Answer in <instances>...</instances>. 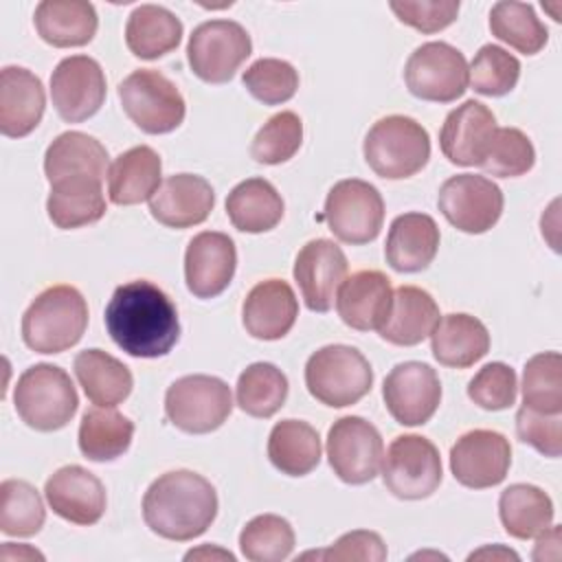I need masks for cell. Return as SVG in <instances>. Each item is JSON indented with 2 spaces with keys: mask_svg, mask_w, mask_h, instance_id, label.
Wrapping results in <instances>:
<instances>
[{
  "mask_svg": "<svg viewBox=\"0 0 562 562\" xmlns=\"http://www.w3.org/2000/svg\"><path fill=\"white\" fill-rule=\"evenodd\" d=\"M103 321L114 345L132 358L167 356L180 338L173 301L145 279L119 285L105 305Z\"/></svg>",
  "mask_w": 562,
  "mask_h": 562,
  "instance_id": "1",
  "label": "cell"
},
{
  "mask_svg": "<svg viewBox=\"0 0 562 562\" xmlns=\"http://www.w3.org/2000/svg\"><path fill=\"white\" fill-rule=\"evenodd\" d=\"M215 516L217 492L193 470L160 474L143 496V520L165 540H193L213 525Z\"/></svg>",
  "mask_w": 562,
  "mask_h": 562,
  "instance_id": "2",
  "label": "cell"
},
{
  "mask_svg": "<svg viewBox=\"0 0 562 562\" xmlns=\"http://www.w3.org/2000/svg\"><path fill=\"white\" fill-rule=\"evenodd\" d=\"M88 327V303L72 285L42 290L22 316V340L35 353H61L75 347Z\"/></svg>",
  "mask_w": 562,
  "mask_h": 562,
  "instance_id": "3",
  "label": "cell"
},
{
  "mask_svg": "<svg viewBox=\"0 0 562 562\" xmlns=\"http://www.w3.org/2000/svg\"><path fill=\"white\" fill-rule=\"evenodd\" d=\"M13 406L20 419L40 432H53L75 417L79 406L77 389L70 375L48 362H37L18 378Z\"/></svg>",
  "mask_w": 562,
  "mask_h": 562,
  "instance_id": "4",
  "label": "cell"
},
{
  "mask_svg": "<svg viewBox=\"0 0 562 562\" xmlns=\"http://www.w3.org/2000/svg\"><path fill=\"white\" fill-rule=\"evenodd\" d=\"M362 154L375 176L402 180L419 173L430 158V136L422 123L404 114H391L371 125Z\"/></svg>",
  "mask_w": 562,
  "mask_h": 562,
  "instance_id": "5",
  "label": "cell"
},
{
  "mask_svg": "<svg viewBox=\"0 0 562 562\" xmlns=\"http://www.w3.org/2000/svg\"><path fill=\"white\" fill-rule=\"evenodd\" d=\"M305 386L321 404L345 408L371 391L373 369L356 347L325 345L305 362Z\"/></svg>",
  "mask_w": 562,
  "mask_h": 562,
  "instance_id": "6",
  "label": "cell"
},
{
  "mask_svg": "<svg viewBox=\"0 0 562 562\" xmlns=\"http://www.w3.org/2000/svg\"><path fill=\"white\" fill-rule=\"evenodd\" d=\"M231 411V386L215 375H182L165 393L167 419L189 435L217 430L228 419Z\"/></svg>",
  "mask_w": 562,
  "mask_h": 562,
  "instance_id": "7",
  "label": "cell"
},
{
  "mask_svg": "<svg viewBox=\"0 0 562 562\" xmlns=\"http://www.w3.org/2000/svg\"><path fill=\"white\" fill-rule=\"evenodd\" d=\"M119 99L127 119L145 134H167L180 127L187 114L176 83L162 72L138 68L119 83Z\"/></svg>",
  "mask_w": 562,
  "mask_h": 562,
  "instance_id": "8",
  "label": "cell"
},
{
  "mask_svg": "<svg viewBox=\"0 0 562 562\" xmlns=\"http://www.w3.org/2000/svg\"><path fill=\"white\" fill-rule=\"evenodd\" d=\"M248 31L235 20H209L193 29L187 44L191 72L204 83H226L250 57Z\"/></svg>",
  "mask_w": 562,
  "mask_h": 562,
  "instance_id": "9",
  "label": "cell"
},
{
  "mask_svg": "<svg viewBox=\"0 0 562 562\" xmlns=\"http://www.w3.org/2000/svg\"><path fill=\"white\" fill-rule=\"evenodd\" d=\"M443 468L437 446L422 435H400L382 457V481L402 501L428 498L441 485Z\"/></svg>",
  "mask_w": 562,
  "mask_h": 562,
  "instance_id": "10",
  "label": "cell"
},
{
  "mask_svg": "<svg viewBox=\"0 0 562 562\" xmlns=\"http://www.w3.org/2000/svg\"><path fill=\"white\" fill-rule=\"evenodd\" d=\"M323 220L336 239L362 246L373 241L382 231L384 200L367 180L347 178L329 189Z\"/></svg>",
  "mask_w": 562,
  "mask_h": 562,
  "instance_id": "11",
  "label": "cell"
},
{
  "mask_svg": "<svg viewBox=\"0 0 562 562\" xmlns=\"http://www.w3.org/2000/svg\"><path fill=\"white\" fill-rule=\"evenodd\" d=\"M404 81L422 101L452 103L468 90V61L448 42H426L406 59Z\"/></svg>",
  "mask_w": 562,
  "mask_h": 562,
  "instance_id": "12",
  "label": "cell"
},
{
  "mask_svg": "<svg viewBox=\"0 0 562 562\" xmlns=\"http://www.w3.org/2000/svg\"><path fill=\"white\" fill-rule=\"evenodd\" d=\"M327 461L334 474L349 485H362L380 474L384 443L380 430L358 415L340 417L327 432Z\"/></svg>",
  "mask_w": 562,
  "mask_h": 562,
  "instance_id": "13",
  "label": "cell"
},
{
  "mask_svg": "<svg viewBox=\"0 0 562 562\" xmlns=\"http://www.w3.org/2000/svg\"><path fill=\"white\" fill-rule=\"evenodd\" d=\"M437 206L457 231L481 235L501 220L503 191L485 176L457 173L441 184Z\"/></svg>",
  "mask_w": 562,
  "mask_h": 562,
  "instance_id": "14",
  "label": "cell"
},
{
  "mask_svg": "<svg viewBox=\"0 0 562 562\" xmlns=\"http://www.w3.org/2000/svg\"><path fill=\"white\" fill-rule=\"evenodd\" d=\"M389 415L402 426L426 424L441 404V382L437 371L417 360L395 364L382 384Z\"/></svg>",
  "mask_w": 562,
  "mask_h": 562,
  "instance_id": "15",
  "label": "cell"
},
{
  "mask_svg": "<svg viewBox=\"0 0 562 562\" xmlns=\"http://www.w3.org/2000/svg\"><path fill=\"white\" fill-rule=\"evenodd\" d=\"M105 75L88 55L64 57L50 75V99L66 123H81L94 116L105 101Z\"/></svg>",
  "mask_w": 562,
  "mask_h": 562,
  "instance_id": "16",
  "label": "cell"
},
{
  "mask_svg": "<svg viewBox=\"0 0 562 562\" xmlns=\"http://www.w3.org/2000/svg\"><path fill=\"white\" fill-rule=\"evenodd\" d=\"M512 465V446L505 435L487 428L463 432L450 448V472L470 490L494 487L505 481Z\"/></svg>",
  "mask_w": 562,
  "mask_h": 562,
  "instance_id": "17",
  "label": "cell"
},
{
  "mask_svg": "<svg viewBox=\"0 0 562 562\" xmlns=\"http://www.w3.org/2000/svg\"><path fill=\"white\" fill-rule=\"evenodd\" d=\"M347 270V257L336 241L323 237L307 241L299 250L292 270L305 307L318 314L329 312Z\"/></svg>",
  "mask_w": 562,
  "mask_h": 562,
  "instance_id": "18",
  "label": "cell"
},
{
  "mask_svg": "<svg viewBox=\"0 0 562 562\" xmlns=\"http://www.w3.org/2000/svg\"><path fill=\"white\" fill-rule=\"evenodd\" d=\"M237 268L235 241L220 231L193 235L184 250V281L193 296L213 299L222 294Z\"/></svg>",
  "mask_w": 562,
  "mask_h": 562,
  "instance_id": "19",
  "label": "cell"
},
{
  "mask_svg": "<svg viewBox=\"0 0 562 562\" xmlns=\"http://www.w3.org/2000/svg\"><path fill=\"white\" fill-rule=\"evenodd\" d=\"M48 507L72 525H94L105 514L108 496L99 476L81 465H64L55 470L44 485Z\"/></svg>",
  "mask_w": 562,
  "mask_h": 562,
  "instance_id": "20",
  "label": "cell"
},
{
  "mask_svg": "<svg viewBox=\"0 0 562 562\" xmlns=\"http://www.w3.org/2000/svg\"><path fill=\"white\" fill-rule=\"evenodd\" d=\"M496 132L494 112L481 101L468 99L448 112L439 130L441 154L459 167H479Z\"/></svg>",
  "mask_w": 562,
  "mask_h": 562,
  "instance_id": "21",
  "label": "cell"
},
{
  "mask_svg": "<svg viewBox=\"0 0 562 562\" xmlns=\"http://www.w3.org/2000/svg\"><path fill=\"white\" fill-rule=\"evenodd\" d=\"M215 206V191L209 180L195 173L165 178L149 200L151 217L167 228H191L202 224Z\"/></svg>",
  "mask_w": 562,
  "mask_h": 562,
  "instance_id": "22",
  "label": "cell"
},
{
  "mask_svg": "<svg viewBox=\"0 0 562 562\" xmlns=\"http://www.w3.org/2000/svg\"><path fill=\"white\" fill-rule=\"evenodd\" d=\"M391 279L380 270H358L347 277L336 294L340 321L356 331H378L391 310Z\"/></svg>",
  "mask_w": 562,
  "mask_h": 562,
  "instance_id": "23",
  "label": "cell"
},
{
  "mask_svg": "<svg viewBox=\"0 0 562 562\" xmlns=\"http://www.w3.org/2000/svg\"><path fill=\"white\" fill-rule=\"evenodd\" d=\"M299 301L292 285L283 279L259 281L244 299L241 323L257 340H279L296 323Z\"/></svg>",
  "mask_w": 562,
  "mask_h": 562,
  "instance_id": "24",
  "label": "cell"
},
{
  "mask_svg": "<svg viewBox=\"0 0 562 562\" xmlns=\"http://www.w3.org/2000/svg\"><path fill=\"white\" fill-rule=\"evenodd\" d=\"M46 108V92L37 75L22 66H4L0 72V132L9 138L31 134Z\"/></svg>",
  "mask_w": 562,
  "mask_h": 562,
  "instance_id": "25",
  "label": "cell"
},
{
  "mask_svg": "<svg viewBox=\"0 0 562 562\" xmlns=\"http://www.w3.org/2000/svg\"><path fill=\"white\" fill-rule=\"evenodd\" d=\"M439 226L426 213H402L391 222L384 257L397 272L426 270L439 250Z\"/></svg>",
  "mask_w": 562,
  "mask_h": 562,
  "instance_id": "26",
  "label": "cell"
},
{
  "mask_svg": "<svg viewBox=\"0 0 562 562\" xmlns=\"http://www.w3.org/2000/svg\"><path fill=\"white\" fill-rule=\"evenodd\" d=\"M162 160L149 145H136L114 158L108 169V198L112 204L132 206L151 195L160 187Z\"/></svg>",
  "mask_w": 562,
  "mask_h": 562,
  "instance_id": "27",
  "label": "cell"
},
{
  "mask_svg": "<svg viewBox=\"0 0 562 562\" xmlns=\"http://www.w3.org/2000/svg\"><path fill=\"white\" fill-rule=\"evenodd\" d=\"M439 321V307L430 292L417 285H400L393 292L391 310L378 334L397 347H413L426 340Z\"/></svg>",
  "mask_w": 562,
  "mask_h": 562,
  "instance_id": "28",
  "label": "cell"
},
{
  "mask_svg": "<svg viewBox=\"0 0 562 562\" xmlns=\"http://www.w3.org/2000/svg\"><path fill=\"white\" fill-rule=\"evenodd\" d=\"M101 182L94 176H68L53 182L46 198L48 220L64 231L99 222L105 215Z\"/></svg>",
  "mask_w": 562,
  "mask_h": 562,
  "instance_id": "29",
  "label": "cell"
},
{
  "mask_svg": "<svg viewBox=\"0 0 562 562\" xmlns=\"http://www.w3.org/2000/svg\"><path fill=\"white\" fill-rule=\"evenodd\" d=\"M435 360L450 369H468L490 351L487 327L470 314H446L430 334Z\"/></svg>",
  "mask_w": 562,
  "mask_h": 562,
  "instance_id": "30",
  "label": "cell"
},
{
  "mask_svg": "<svg viewBox=\"0 0 562 562\" xmlns=\"http://www.w3.org/2000/svg\"><path fill=\"white\" fill-rule=\"evenodd\" d=\"M33 22L37 35L55 48L86 46L99 26L94 4L86 0H42Z\"/></svg>",
  "mask_w": 562,
  "mask_h": 562,
  "instance_id": "31",
  "label": "cell"
},
{
  "mask_svg": "<svg viewBox=\"0 0 562 562\" xmlns=\"http://www.w3.org/2000/svg\"><path fill=\"white\" fill-rule=\"evenodd\" d=\"M283 211L281 193L266 178H246L226 198V215L241 233L272 231L281 222Z\"/></svg>",
  "mask_w": 562,
  "mask_h": 562,
  "instance_id": "32",
  "label": "cell"
},
{
  "mask_svg": "<svg viewBox=\"0 0 562 562\" xmlns=\"http://www.w3.org/2000/svg\"><path fill=\"white\" fill-rule=\"evenodd\" d=\"M79 386L94 406H116L132 393V371L103 349H83L72 362Z\"/></svg>",
  "mask_w": 562,
  "mask_h": 562,
  "instance_id": "33",
  "label": "cell"
},
{
  "mask_svg": "<svg viewBox=\"0 0 562 562\" xmlns=\"http://www.w3.org/2000/svg\"><path fill=\"white\" fill-rule=\"evenodd\" d=\"M182 40V22L176 13L160 4L136 7L125 24V44L138 59H158Z\"/></svg>",
  "mask_w": 562,
  "mask_h": 562,
  "instance_id": "34",
  "label": "cell"
},
{
  "mask_svg": "<svg viewBox=\"0 0 562 562\" xmlns=\"http://www.w3.org/2000/svg\"><path fill=\"white\" fill-rule=\"evenodd\" d=\"M108 149L90 134L64 132L59 134L44 154V173L53 184L68 176H94L105 178Z\"/></svg>",
  "mask_w": 562,
  "mask_h": 562,
  "instance_id": "35",
  "label": "cell"
},
{
  "mask_svg": "<svg viewBox=\"0 0 562 562\" xmlns=\"http://www.w3.org/2000/svg\"><path fill=\"white\" fill-rule=\"evenodd\" d=\"M268 459L288 476H305L321 463V437L303 419H281L268 435Z\"/></svg>",
  "mask_w": 562,
  "mask_h": 562,
  "instance_id": "36",
  "label": "cell"
},
{
  "mask_svg": "<svg viewBox=\"0 0 562 562\" xmlns=\"http://www.w3.org/2000/svg\"><path fill=\"white\" fill-rule=\"evenodd\" d=\"M134 437V422L114 406L88 408L79 424V450L86 459L105 463L127 452Z\"/></svg>",
  "mask_w": 562,
  "mask_h": 562,
  "instance_id": "37",
  "label": "cell"
},
{
  "mask_svg": "<svg viewBox=\"0 0 562 562\" xmlns=\"http://www.w3.org/2000/svg\"><path fill=\"white\" fill-rule=\"evenodd\" d=\"M553 501L531 483H514L498 496V518L512 538L529 540L553 525Z\"/></svg>",
  "mask_w": 562,
  "mask_h": 562,
  "instance_id": "38",
  "label": "cell"
},
{
  "mask_svg": "<svg viewBox=\"0 0 562 562\" xmlns=\"http://www.w3.org/2000/svg\"><path fill=\"white\" fill-rule=\"evenodd\" d=\"M235 397L246 415L268 419L281 411L288 400V378L272 362H252L239 373Z\"/></svg>",
  "mask_w": 562,
  "mask_h": 562,
  "instance_id": "39",
  "label": "cell"
},
{
  "mask_svg": "<svg viewBox=\"0 0 562 562\" xmlns=\"http://www.w3.org/2000/svg\"><path fill=\"white\" fill-rule=\"evenodd\" d=\"M490 31L496 40L509 44L522 55H536L549 40L547 26L533 7L516 0H501L490 11Z\"/></svg>",
  "mask_w": 562,
  "mask_h": 562,
  "instance_id": "40",
  "label": "cell"
},
{
  "mask_svg": "<svg viewBox=\"0 0 562 562\" xmlns=\"http://www.w3.org/2000/svg\"><path fill=\"white\" fill-rule=\"evenodd\" d=\"M44 520V501L29 481L7 479L0 483V531L4 536H35Z\"/></svg>",
  "mask_w": 562,
  "mask_h": 562,
  "instance_id": "41",
  "label": "cell"
},
{
  "mask_svg": "<svg viewBox=\"0 0 562 562\" xmlns=\"http://www.w3.org/2000/svg\"><path fill=\"white\" fill-rule=\"evenodd\" d=\"M294 529L277 514L250 518L239 533V551L250 562H281L294 551Z\"/></svg>",
  "mask_w": 562,
  "mask_h": 562,
  "instance_id": "42",
  "label": "cell"
},
{
  "mask_svg": "<svg viewBox=\"0 0 562 562\" xmlns=\"http://www.w3.org/2000/svg\"><path fill=\"white\" fill-rule=\"evenodd\" d=\"M522 404L547 415L562 413V356L542 351L522 369Z\"/></svg>",
  "mask_w": 562,
  "mask_h": 562,
  "instance_id": "43",
  "label": "cell"
},
{
  "mask_svg": "<svg viewBox=\"0 0 562 562\" xmlns=\"http://www.w3.org/2000/svg\"><path fill=\"white\" fill-rule=\"evenodd\" d=\"M303 143V121L296 112L283 110L272 114L255 134L250 156L261 165L288 162Z\"/></svg>",
  "mask_w": 562,
  "mask_h": 562,
  "instance_id": "44",
  "label": "cell"
},
{
  "mask_svg": "<svg viewBox=\"0 0 562 562\" xmlns=\"http://www.w3.org/2000/svg\"><path fill=\"white\" fill-rule=\"evenodd\" d=\"M520 77V61L496 44H485L468 66V83L483 97L512 92Z\"/></svg>",
  "mask_w": 562,
  "mask_h": 562,
  "instance_id": "45",
  "label": "cell"
},
{
  "mask_svg": "<svg viewBox=\"0 0 562 562\" xmlns=\"http://www.w3.org/2000/svg\"><path fill=\"white\" fill-rule=\"evenodd\" d=\"M536 162V149L529 136L518 127H496L481 169L496 178L525 176Z\"/></svg>",
  "mask_w": 562,
  "mask_h": 562,
  "instance_id": "46",
  "label": "cell"
},
{
  "mask_svg": "<svg viewBox=\"0 0 562 562\" xmlns=\"http://www.w3.org/2000/svg\"><path fill=\"white\" fill-rule=\"evenodd\" d=\"M241 83L263 105H281L296 94L299 72L285 59L261 57L244 70Z\"/></svg>",
  "mask_w": 562,
  "mask_h": 562,
  "instance_id": "47",
  "label": "cell"
},
{
  "mask_svg": "<svg viewBox=\"0 0 562 562\" xmlns=\"http://www.w3.org/2000/svg\"><path fill=\"white\" fill-rule=\"evenodd\" d=\"M516 371L505 362H487L468 382V397L485 411H505L516 402Z\"/></svg>",
  "mask_w": 562,
  "mask_h": 562,
  "instance_id": "48",
  "label": "cell"
},
{
  "mask_svg": "<svg viewBox=\"0 0 562 562\" xmlns=\"http://www.w3.org/2000/svg\"><path fill=\"white\" fill-rule=\"evenodd\" d=\"M516 435L540 454L558 459L562 452V413L547 415L522 404L516 413Z\"/></svg>",
  "mask_w": 562,
  "mask_h": 562,
  "instance_id": "49",
  "label": "cell"
},
{
  "mask_svg": "<svg viewBox=\"0 0 562 562\" xmlns=\"http://www.w3.org/2000/svg\"><path fill=\"white\" fill-rule=\"evenodd\" d=\"M391 11L406 26L419 33H439L457 20L459 0H417V2H391Z\"/></svg>",
  "mask_w": 562,
  "mask_h": 562,
  "instance_id": "50",
  "label": "cell"
},
{
  "mask_svg": "<svg viewBox=\"0 0 562 562\" xmlns=\"http://www.w3.org/2000/svg\"><path fill=\"white\" fill-rule=\"evenodd\" d=\"M386 544L380 533L369 529H356L342 533L334 544H329L323 551L303 553L301 558H316V560H334V562H349V560H362V562H382L386 560Z\"/></svg>",
  "mask_w": 562,
  "mask_h": 562,
  "instance_id": "51",
  "label": "cell"
},
{
  "mask_svg": "<svg viewBox=\"0 0 562 562\" xmlns=\"http://www.w3.org/2000/svg\"><path fill=\"white\" fill-rule=\"evenodd\" d=\"M228 560V562H235V555L226 549H220V547H211V544H202L200 549H191L184 553V560Z\"/></svg>",
  "mask_w": 562,
  "mask_h": 562,
  "instance_id": "52",
  "label": "cell"
},
{
  "mask_svg": "<svg viewBox=\"0 0 562 562\" xmlns=\"http://www.w3.org/2000/svg\"><path fill=\"white\" fill-rule=\"evenodd\" d=\"M468 560H518V553L503 544H494V547H483V549L470 553Z\"/></svg>",
  "mask_w": 562,
  "mask_h": 562,
  "instance_id": "53",
  "label": "cell"
},
{
  "mask_svg": "<svg viewBox=\"0 0 562 562\" xmlns=\"http://www.w3.org/2000/svg\"><path fill=\"white\" fill-rule=\"evenodd\" d=\"M0 558L2 560H33V558H37V560H44V555L40 553V551H35V549H31V547H26V544H20V547H15L13 542H4V547H2V551H0Z\"/></svg>",
  "mask_w": 562,
  "mask_h": 562,
  "instance_id": "54",
  "label": "cell"
}]
</instances>
